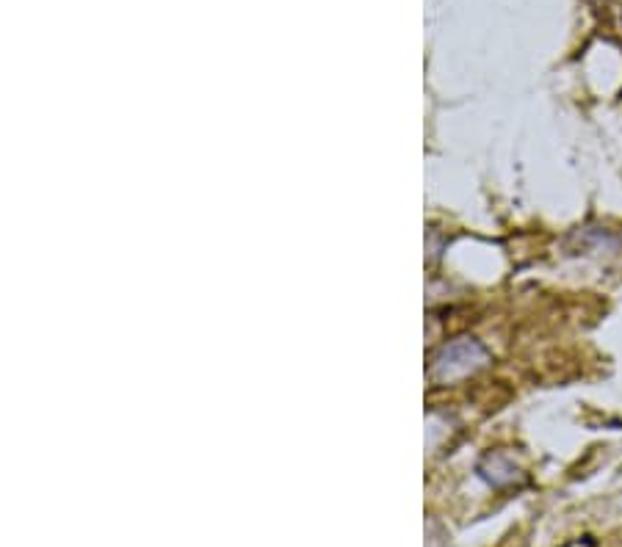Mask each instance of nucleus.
<instances>
[{"label":"nucleus","instance_id":"nucleus-1","mask_svg":"<svg viewBox=\"0 0 622 547\" xmlns=\"http://www.w3.org/2000/svg\"><path fill=\"white\" fill-rule=\"evenodd\" d=\"M487 351L476 343L473 338H459L451 346L443 349V354L435 360V373L440 379H459V376H468L476 373L479 368L487 365Z\"/></svg>","mask_w":622,"mask_h":547}]
</instances>
